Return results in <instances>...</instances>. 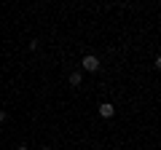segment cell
I'll use <instances>...</instances> for the list:
<instances>
[{"label":"cell","mask_w":161,"mask_h":150,"mask_svg":"<svg viewBox=\"0 0 161 150\" xmlns=\"http://www.w3.org/2000/svg\"><path fill=\"white\" fill-rule=\"evenodd\" d=\"M6 121H8V113H6L3 107H0V123H6Z\"/></svg>","instance_id":"cell-5"},{"label":"cell","mask_w":161,"mask_h":150,"mask_svg":"<svg viewBox=\"0 0 161 150\" xmlns=\"http://www.w3.org/2000/svg\"><path fill=\"white\" fill-rule=\"evenodd\" d=\"M16 150H30V147H27V145H19V147H16Z\"/></svg>","instance_id":"cell-6"},{"label":"cell","mask_w":161,"mask_h":150,"mask_svg":"<svg viewBox=\"0 0 161 150\" xmlns=\"http://www.w3.org/2000/svg\"><path fill=\"white\" fill-rule=\"evenodd\" d=\"M99 67H102V62L94 54H86V56L80 59V72H99Z\"/></svg>","instance_id":"cell-1"},{"label":"cell","mask_w":161,"mask_h":150,"mask_svg":"<svg viewBox=\"0 0 161 150\" xmlns=\"http://www.w3.org/2000/svg\"><path fill=\"white\" fill-rule=\"evenodd\" d=\"M67 83L73 88H80V86H83V72H80V70H73V72L67 75Z\"/></svg>","instance_id":"cell-2"},{"label":"cell","mask_w":161,"mask_h":150,"mask_svg":"<svg viewBox=\"0 0 161 150\" xmlns=\"http://www.w3.org/2000/svg\"><path fill=\"white\" fill-rule=\"evenodd\" d=\"M40 150H51V147H48V145H43V147H40Z\"/></svg>","instance_id":"cell-7"},{"label":"cell","mask_w":161,"mask_h":150,"mask_svg":"<svg viewBox=\"0 0 161 150\" xmlns=\"http://www.w3.org/2000/svg\"><path fill=\"white\" fill-rule=\"evenodd\" d=\"M27 48H30V51H38V48H40V43H38V40H30V46H27Z\"/></svg>","instance_id":"cell-4"},{"label":"cell","mask_w":161,"mask_h":150,"mask_svg":"<svg viewBox=\"0 0 161 150\" xmlns=\"http://www.w3.org/2000/svg\"><path fill=\"white\" fill-rule=\"evenodd\" d=\"M97 110H99V118H113L115 115V104L113 102H102Z\"/></svg>","instance_id":"cell-3"}]
</instances>
